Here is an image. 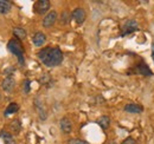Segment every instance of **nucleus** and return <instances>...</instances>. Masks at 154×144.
I'll return each instance as SVG.
<instances>
[{"mask_svg": "<svg viewBox=\"0 0 154 144\" xmlns=\"http://www.w3.org/2000/svg\"><path fill=\"white\" fill-rule=\"evenodd\" d=\"M39 60L48 68L58 66L63 60V53L58 47H44L38 52Z\"/></svg>", "mask_w": 154, "mask_h": 144, "instance_id": "1", "label": "nucleus"}, {"mask_svg": "<svg viewBox=\"0 0 154 144\" xmlns=\"http://www.w3.org/2000/svg\"><path fill=\"white\" fill-rule=\"evenodd\" d=\"M7 49H8V51H10L11 53H13L16 57H17L18 63H19L20 65L24 66V64H25L24 49H23V46H21V44H20L19 40L16 39V38L11 39V40L8 41V44H7Z\"/></svg>", "mask_w": 154, "mask_h": 144, "instance_id": "2", "label": "nucleus"}, {"mask_svg": "<svg viewBox=\"0 0 154 144\" xmlns=\"http://www.w3.org/2000/svg\"><path fill=\"white\" fill-rule=\"evenodd\" d=\"M139 30V25H137V21L136 20H127L123 26H122V36H127V34H131L135 31Z\"/></svg>", "mask_w": 154, "mask_h": 144, "instance_id": "3", "label": "nucleus"}, {"mask_svg": "<svg viewBox=\"0 0 154 144\" xmlns=\"http://www.w3.org/2000/svg\"><path fill=\"white\" fill-rule=\"evenodd\" d=\"M50 10V1L49 0H39L35 4V11L38 14H45Z\"/></svg>", "mask_w": 154, "mask_h": 144, "instance_id": "4", "label": "nucleus"}, {"mask_svg": "<svg viewBox=\"0 0 154 144\" xmlns=\"http://www.w3.org/2000/svg\"><path fill=\"white\" fill-rule=\"evenodd\" d=\"M71 17H72V19L76 21L78 25H81V24L84 22V20L87 18V13H85V11H84L83 8L77 7V8H75V10L72 11Z\"/></svg>", "mask_w": 154, "mask_h": 144, "instance_id": "5", "label": "nucleus"}, {"mask_svg": "<svg viewBox=\"0 0 154 144\" xmlns=\"http://www.w3.org/2000/svg\"><path fill=\"white\" fill-rule=\"evenodd\" d=\"M56 20H57V13L55 11H51L43 19V26L45 28H49V27H51L56 22Z\"/></svg>", "mask_w": 154, "mask_h": 144, "instance_id": "6", "label": "nucleus"}, {"mask_svg": "<svg viewBox=\"0 0 154 144\" xmlns=\"http://www.w3.org/2000/svg\"><path fill=\"white\" fill-rule=\"evenodd\" d=\"M132 71H134L135 73H139V74H142L145 77H148V76H152L153 74V72L151 71V69L148 68V65H146L145 63L137 64Z\"/></svg>", "mask_w": 154, "mask_h": 144, "instance_id": "7", "label": "nucleus"}, {"mask_svg": "<svg viewBox=\"0 0 154 144\" xmlns=\"http://www.w3.org/2000/svg\"><path fill=\"white\" fill-rule=\"evenodd\" d=\"M14 86H16V80H14V78H13L12 76L6 77V78L2 80V83H1L2 90L6 91V92H12L13 89H14Z\"/></svg>", "mask_w": 154, "mask_h": 144, "instance_id": "8", "label": "nucleus"}, {"mask_svg": "<svg viewBox=\"0 0 154 144\" xmlns=\"http://www.w3.org/2000/svg\"><path fill=\"white\" fill-rule=\"evenodd\" d=\"M59 128L60 130L64 132V134H70L72 131V123L69 118L66 117H63L60 121H59Z\"/></svg>", "mask_w": 154, "mask_h": 144, "instance_id": "9", "label": "nucleus"}, {"mask_svg": "<svg viewBox=\"0 0 154 144\" xmlns=\"http://www.w3.org/2000/svg\"><path fill=\"white\" fill-rule=\"evenodd\" d=\"M33 44H35V46H37V47H40V46H43L44 44H45V41H46V37L45 34L43 33V32H37L35 36H33Z\"/></svg>", "mask_w": 154, "mask_h": 144, "instance_id": "10", "label": "nucleus"}, {"mask_svg": "<svg viewBox=\"0 0 154 144\" xmlns=\"http://www.w3.org/2000/svg\"><path fill=\"white\" fill-rule=\"evenodd\" d=\"M125 111L129 113H141L143 111V108L139 104H126L125 105Z\"/></svg>", "mask_w": 154, "mask_h": 144, "instance_id": "11", "label": "nucleus"}, {"mask_svg": "<svg viewBox=\"0 0 154 144\" xmlns=\"http://www.w3.org/2000/svg\"><path fill=\"white\" fill-rule=\"evenodd\" d=\"M0 137L2 138V141L5 142V144H17L14 137H13V135L10 134V132H7V131H1L0 132Z\"/></svg>", "mask_w": 154, "mask_h": 144, "instance_id": "12", "label": "nucleus"}, {"mask_svg": "<svg viewBox=\"0 0 154 144\" xmlns=\"http://www.w3.org/2000/svg\"><path fill=\"white\" fill-rule=\"evenodd\" d=\"M97 123H98V125L101 126L103 130H107L109 128V125H110V118L108 116H101L98 118Z\"/></svg>", "mask_w": 154, "mask_h": 144, "instance_id": "13", "label": "nucleus"}, {"mask_svg": "<svg viewBox=\"0 0 154 144\" xmlns=\"http://www.w3.org/2000/svg\"><path fill=\"white\" fill-rule=\"evenodd\" d=\"M11 2L10 1H6V0H0V13L1 14H6L10 12L11 10Z\"/></svg>", "mask_w": 154, "mask_h": 144, "instance_id": "14", "label": "nucleus"}, {"mask_svg": "<svg viewBox=\"0 0 154 144\" xmlns=\"http://www.w3.org/2000/svg\"><path fill=\"white\" fill-rule=\"evenodd\" d=\"M13 34H14V37L17 39H20V40H24L26 38V36H27L26 31L24 28H21V27H14L13 28Z\"/></svg>", "mask_w": 154, "mask_h": 144, "instance_id": "15", "label": "nucleus"}, {"mask_svg": "<svg viewBox=\"0 0 154 144\" xmlns=\"http://www.w3.org/2000/svg\"><path fill=\"white\" fill-rule=\"evenodd\" d=\"M35 105H36V108L38 109L39 117H40V118L44 121V119L46 118V112H45V110H44V106H43L42 102H40L39 99H36V100H35Z\"/></svg>", "mask_w": 154, "mask_h": 144, "instance_id": "16", "label": "nucleus"}, {"mask_svg": "<svg viewBox=\"0 0 154 144\" xmlns=\"http://www.w3.org/2000/svg\"><path fill=\"white\" fill-rule=\"evenodd\" d=\"M19 110V105L17 103H11L7 108H6V111H5V116H8V115H12V113H16L18 112Z\"/></svg>", "mask_w": 154, "mask_h": 144, "instance_id": "17", "label": "nucleus"}, {"mask_svg": "<svg viewBox=\"0 0 154 144\" xmlns=\"http://www.w3.org/2000/svg\"><path fill=\"white\" fill-rule=\"evenodd\" d=\"M10 128L12 129V131L14 134H19L20 129H21V124H20L19 119H13L11 123H10Z\"/></svg>", "mask_w": 154, "mask_h": 144, "instance_id": "18", "label": "nucleus"}, {"mask_svg": "<svg viewBox=\"0 0 154 144\" xmlns=\"http://www.w3.org/2000/svg\"><path fill=\"white\" fill-rule=\"evenodd\" d=\"M69 18H70L69 13H68L66 11H65V12H63V13H62V16H60V24L66 25V24H68V21H69Z\"/></svg>", "mask_w": 154, "mask_h": 144, "instance_id": "19", "label": "nucleus"}, {"mask_svg": "<svg viewBox=\"0 0 154 144\" xmlns=\"http://www.w3.org/2000/svg\"><path fill=\"white\" fill-rule=\"evenodd\" d=\"M30 80L29 79H25L24 80V83H23V90H24V92L25 93H29L30 92Z\"/></svg>", "mask_w": 154, "mask_h": 144, "instance_id": "20", "label": "nucleus"}, {"mask_svg": "<svg viewBox=\"0 0 154 144\" xmlns=\"http://www.w3.org/2000/svg\"><path fill=\"white\" fill-rule=\"evenodd\" d=\"M68 144H89L88 142L83 141V140H79V138H72V140H69Z\"/></svg>", "mask_w": 154, "mask_h": 144, "instance_id": "21", "label": "nucleus"}, {"mask_svg": "<svg viewBox=\"0 0 154 144\" xmlns=\"http://www.w3.org/2000/svg\"><path fill=\"white\" fill-rule=\"evenodd\" d=\"M121 144H136V141H135L134 138H132V137H128V138H126Z\"/></svg>", "mask_w": 154, "mask_h": 144, "instance_id": "22", "label": "nucleus"}, {"mask_svg": "<svg viewBox=\"0 0 154 144\" xmlns=\"http://www.w3.org/2000/svg\"><path fill=\"white\" fill-rule=\"evenodd\" d=\"M152 58H153L154 62V44H152Z\"/></svg>", "mask_w": 154, "mask_h": 144, "instance_id": "23", "label": "nucleus"}, {"mask_svg": "<svg viewBox=\"0 0 154 144\" xmlns=\"http://www.w3.org/2000/svg\"><path fill=\"white\" fill-rule=\"evenodd\" d=\"M0 99H1V94H0Z\"/></svg>", "mask_w": 154, "mask_h": 144, "instance_id": "24", "label": "nucleus"}, {"mask_svg": "<svg viewBox=\"0 0 154 144\" xmlns=\"http://www.w3.org/2000/svg\"><path fill=\"white\" fill-rule=\"evenodd\" d=\"M110 144H116V143H110Z\"/></svg>", "mask_w": 154, "mask_h": 144, "instance_id": "25", "label": "nucleus"}]
</instances>
